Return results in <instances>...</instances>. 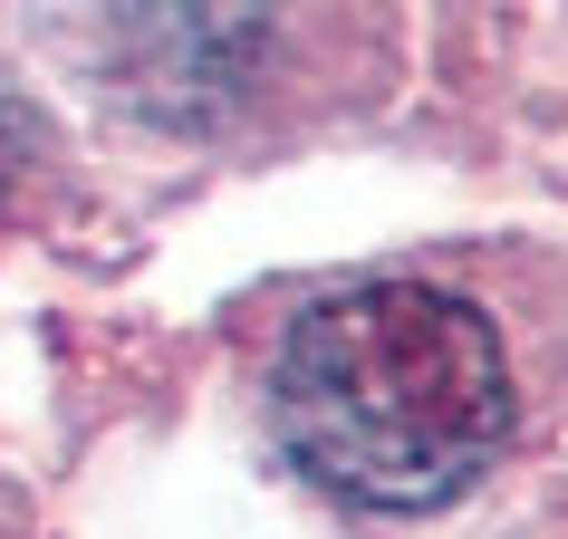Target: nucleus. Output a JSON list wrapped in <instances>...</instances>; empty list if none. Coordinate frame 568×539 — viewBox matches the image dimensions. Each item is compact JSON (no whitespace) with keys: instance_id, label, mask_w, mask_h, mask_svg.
I'll return each mask as SVG.
<instances>
[{"instance_id":"1","label":"nucleus","mask_w":568,"mask_h":539,"mask_svg":"<svg viewBox=\"0 0 568 539\" xmlns=\"http://www.w3.org/2000/svg\"><path fill=\"white\" fill-rule=\"evenodd\" d=\"M270 424L337 501L444 510L510 444V357L473 299L357 279L290 318L270 357Z\"/></svg>"},{"instance_id":"2","label":"nucleus","mask_w":568,"mask_h":539,"mask_svg":"<svg viewBox=\"0 0 568 539\" xmlns=\"http://www.w3.org/2000/svg\"><path fill=\"white\" fill-rule=\"evenodd\" d=\"M68 49L164 145H270L376 68V0H78Z\"/></svg>"},{"instance_id":"3","label":"nucleus","mask_w":568,"mask_h":539,"mask_svg":"<svg viewBox=\"0 0 568 539\" xmlns=\"http://www.w3.org/2000/svg\"><path fill=\"white\" fill-rule=\"evenodd\" d=\"M39 174H49V135H39L30 96L10 88V68H0V222L39 193Z\"/></svg>"},{"instance_id":"4","label":"nucleus","mask_w":568,"mask_h":539,"mask_svg":"<svg viewBox=\"0 0 568 539\" xmlns=\"http://www.w3.org/2000/svg\"><path fill=\"white\" fill-rule=\"evenodd\" d=\"M0 539H20V510H10V491H0Z\"/></svg>"}]
</instances>
